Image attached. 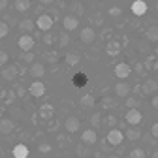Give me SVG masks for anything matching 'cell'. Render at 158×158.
<instances>
[{
    "instance_id": "cell-1",
    "label": "cell",
    "mask_w": 158,
    "mask_h": 158,
    "mask_svg": "<svg viewBox=\"0 0 158 158\" xmlns=\"http://www.w3.org/2000/svg\"><path fill=\"white\" fill-rule=\"evenodd\" d=\"M53 23H55V19L49 13H42V15L38 17V21H36V27L40 30H44V32H49L53 28Z\"/></svg>"
},
{
    "instance_id": "cell-2",
    "label": "cell",
    "mask_w": 158,
    "mask_h": 158,
    "mask_svg": "<svg viewBox=\"0 0 158 158\" xmlns=\"http://www.w3.org/2000/svg\"><path fill=\"white\" fill-rule=\"evenodd\" d=\"M126 123L130 124V126H137V124H141V121H143V115H141V111L137 109V107H132V109H128L126 111Z\"/></svg>"
},
{
    "instance_id": "cell-3",
    "label": "cell",
    "mask_w": 158,
    "mask_h": 158,
    "mask_svg": "<svg viewBox=\"0 0 158 158\" xmlns=\"http://www.w3.org/2000/svg\"><path fill=\"white\" fill-rule=\"evenodd\" d=\"M123 141H124V134L118 130V128H111V130L107 132V143H109V145L118 147Z\"/></svg>"
},
{
    "instance_id": "cell-4",
    "label": "cell",
    "mask_w": 158,
    "mask_h": 158,
    "mask_svg": "<svg viewBox=\"0 0 158 158\" xmlns=\"http://www.w3.org/2000/svg\"><path fill=\"white\" fill-rule=\"evenodd\" d=\"M17 45L21 47V51H32V47H34V38L30 36V34H23L21 38L17 40Z\"/></svg>"
},
{
    "instance_id": "cell-5",
    "label": "cell",
    "mask_w": 158,
    "mask_h": 158,
    "mask_svg": "<svg viewBox=\"0 0 158 158\" xmlns=\"http://www.w3.org/2000/svg\"><path fill=\"white\" fill-rule=\"evenodd\" d=\"M130 10H132V13H134V15L141 17V15H145V13H147L149 6H147V2H145V0H134Z\"/></svg>"
},
{
    "instance_id": "cell-6",
    "label": "cell",
    "mask_w": 158,
    "mask_h": 158,
    "mask_svg": "<svg viewBox=\"0 0 158 158\" xmlns=\"http://www.w3.org/2000/svg\"><path fill=\"white\" fill-rule=\"evenodd\" d=\"M28 92H30L34 98H42V96L45 94V85H44L42 81H38V79H36L34 83H30V87H28Z\"/></svg>"
},
{
    "instance_id": "cell-7",
    "label": "cell",
    "mask_w": 158,
    "mask_h": 158,
    "mask_svg": "<svg viewBox=\"0 0 158 158\" xmlns=\"http://www.w3.org/2000/svg\"><path fill=\"white\" fill-rule=\"evenodd\" d=\"M96 141H98V134H96L94 128H89V130H85V132L81 134V143H85V145H94Z\"/></svg>"
},
{
    "instance_id": "cell-8",
    "label": "cell",
    "mask_w": 158,
    "mask_h": 158,
    "mask_svg": "<svg viewBox=\"0 0 158 158\" xmlns=\"http://www.w3.org/2000/svg\"><path fill=\"white\" fill-rule=\"evenodd\" d=\"M121 49H123V45H121V42H117V40H109V42L106 44V53L109 56H117L118 53H121Z\"/></svg>"
},
{
    "instance_id": "cell-9",
    "label": "cell",
    "mask_w": 158,
    "mask_h": 158,
    "mask_svg": "<svg viewBox=\"0 0 158 158\" xmlns=\"http://www.w3.org/2000/svg\"><path fill=\"white\" fill-rule=\"evenodd\" d=\"M62 25H64V30H66V32H72V30H75V28L79 27V19H77L75 15H66V17L62 19Z\"/></svg>"
},
{
    "instance_id": "cell-10",
    "label": "cell",
    "mask_w": 158,
    "mask_h": 158,
    "mask_svg": "<svg viewBox=\"0 0 158 158\" xmlns=\"http://www.w3.org/2000/svg\"><path fill=\"white\" fill-rule=\"evenodd\" d=\"M130 73H132V68H130L126 62H118V64L115 66V75H117L118 79H126Z\"/></svg>"
},
{
    "instance_id": "cell-11",
    "label": "cell",
    "mask_w": 158,
    "mask_h": 158,
    "mask_svg": "<svg viewBox=\"0 0 158 158\" xmlns=\"http://www.w3.org/2000/svg\"><path fill=\"white\" fill-rule=\"evenodd\" d=\"M11 154H13V158H28L30 151H28V147H27L25 143H17V145L13 147Z\"/></svg>"
},
{
    "instance_id": "cell-12",
    "label": "cell",
    "mask_w": 158,
    "mask_h": 158,
    "mask_svg": "<svg viewBox=\"0 0 158 158\" xmlns=\"http://www.w3.org/2000/svg\"><path fill=\"white\" fill-rule=\"evenodd\" d=\"M53 113H55V107H53L51 104H44L42 107H40V111H38L40 118H44V121H51V118H53Z\"/></svg>"
},
{
    "instance_id": "cell-13",
    "label": "cell",
    "mask_w": 158,
    "mask_h": 158,
    "mask_svg": "<svg viewBox=\"0 0 158 158\" xmlns=\"http://www.w3.org/2000/svg\"><path fill=\"white\" fill-rule=\"evenodd\" d=\"M79 38H81V42H83V44H92V42H94V38H96V32H94V28L85 27V28L81 30V34H79Z\"/></svg>"
},
{
    "instance_id": "cell-14",
    "label": "cell",
    "mask_w": 158,
    "mask_h": 158,
    "mask_svg": "<svg viewBox=\"0 0 158 158\" xmlns=\"http://www.w3.org/2000/svg\"><path fill=\"white\" fill-rule=\"evenodd\" d=\"M13 130H15V124H13L11 118H0V134L10 135Z\"/></svg>"
},
{
    "instance_id": "cell-15",
    "label": "cell",
    "mask_w": 158,
    "mask_h": 158,
    "mask_svg": "<svg viewBox=\"0 0 158 158\" xmlns=\"http://www.w3.org/2000/svg\"><path fill=\"white\" fill-rule=\"evenodd\" d=\"M28 72H30V75H32V77L40 79V77H44V75H45V66H44L42 62H32Z\"/></svg>"
},
{
    "instance_id": "cell-16",
    "label": "cell",
    "mask_w": 158,
    "mask_h": 158,
    "mask_svg": "<svg viewBox=\"0 0 158 158\" xmlns=\"http://www.w3.org/2000/svg\"><path fill=\"white\" fill-rule=\"evenodd\" d=\"M79 126H81V123H79L77 117H68L66 123H64V128H66L70 134H75V132L79 130Z\"/></svg>"
},
{
    "instance_id": "cell-17",
    "label": "cell",
    "mask_w": 158,
    "mask_h": 158,
    "mask_svg": "<svg viewBox=\"0 0 158 158\" xmlns=\"http://www.w3.org/2000/svg\"><path fill=\"white\" fill-rule=\"evenodd\" d=\"M141 90H143V94H156L158 92V83L154 79H147L143 83V87H141Z\"/></svg>"
},
{
    "instance_id": "cell-18",
    "label": "cell",
    "mask_w": 158,
    "mask_h": 158,
    "mask_svg": "<svg viewBox=\"0 0 158 158\" xmlns=\"http://www.w3.org/2000/svg\"><path fill=\"white\" fill-rule=\"evenodd\" d=\"M115 94H117L118 98H128V94H130V85H128V83H117V85H115Z\"/></svg>"
},
{
    "instance_id": "cell-19",
    "label": "cell",
    "mask_w": 158,
    "mask_h": 158,
    "mask_svg": "<svg viewBox=\"0 0 158 158\" xmlns=\"http://www.w3.org/2000/svg\"><path fill=\"white\" fill-rule=\"evenodd\" d=\"M87 81H89V77L83 73V72H79V73H75L73 77H72V83L77 87V89H81V87H85L87 85Z\"/></svg>"
},
{
    "instance_id": "cell-20",
    "label": "cell",
    "mask_w": 158,
    "mask_h": 158,
    "mask_svg": "<svg viewBox=\"0 0 158 158\" xmlns=\"http://www.w3.org/2000/svg\"><path fill=\"white\" fill-rule=\"evenodd\" d=\"M36 23L32 21V19H23V21H19V30H23L25 34H30L34 30Z\"/></svg>"
},
{
    "instance_id": "cell-21",
    "label": "cell",
    "mask_w": 158,
    "mask_h": 158,
    "mask_svg": "<svg viewBox=\"0 0 158 158\" xmlns=\"http://www.w3.org/2000/svg\"><path fill=\"white\" fill-rule=\"evenodd\" d=\"M15 75H17V66H4L2 68V77L6 81H13Z\"/></svg>"
},
{
    "instance_id": "cell-22",
    "label": "cell",
    "mask_w": 158,
    "mask_h": 158,
    "mask_svg": "<svg viewBox=\"0 0 158 158\" xmlns=\"http://www.w3.org/2000/svg\"><path fill=\"white\" fill-rule=\"evenodd\" d=\"M124 137H128L130 141H137L141 137V130L139 128H128L126 134H124Z\"/></svg>"
},
{
    "instance_id": "cell-23",
    "label": "cell",
    "mask_w": 158,
    "mask_h": 158,
    "mask_svg": "<svg viewBox=\"0 0 158 158\" xmlns=\"http://www.w3.org/2000/svg\"><path fill=\"white\" fill-rule=\"evenodd\" d=\"M145 36H147V40H151V42H158V27L156 25L149 27L147 32H145Z\"/></svg>"
},
{
    "instance_id": "cell-24",
    "label": "cell",
    "mask_w": 158,
    "mask_h": 158,
    "mask_svg": "<svg viewBox=\"0 0 158 158\" xmlns=\"http://www.w3.org/2000/svg\"><path fill=\"white\" fill-rule=\"evenodd\" d=\"M15 10L17 11H28L30 10V0H15Z\"/></svg>"
},
{
    "instance_id": "cell-25",
    "label": "cell",
    "mask_w": 158,
    "mask_h": 158,
    "mask_svg": "<svg viewBox=\"0 0 158 158\" xmlns=\"http://www.w3.org/2000/svg\"><path fill=\"white\" fill-rule=\"evenodd\" d=\"M96 104V100H94V96L92 94H85V96H81V106L83 107H92Z\"/></svg>"
},
{
    "instance_id": "cell-26",
    "label": "cell",
    "mask_w": 158,
    "mask_h": 158,
    "mask_svg": "<svg viewBox=\"0 0 158 158\" xmlns=\"http://www.w3.org/2000/svg\"><path fill=\"white\" fill-rule=\"evenodd\" d=\"M64 60H66L68 66H75V64H79V55L77 53H68Z\"/></svg>"
},
{
    "instance_id": "cell-27",
    "label": "cell",
    "mask_w": 158,
    "mask_h": 158,
    "mask_svg": "<svg viewBox=\"0 0 158 158\" xmlns=\"http://www.w3.org/2000/svg\"><path fill=\"white\" fill-rule=\"evenodd\" d=\"M130 158H145V151L139 149V147H135L130 151Z\"/></svg>"
},
{
    "instance_id": "cell-28",
    "label": "cell",
    "mask_w": 158,
    "mask_h": 158,
    "mask_svg": "<svg viewBox=\"0 0 158 158\" xmlns=\"http://www.w3.org/2000/svg\"><path fill=\"white\" fill-rule=\"evenodd\" d=\"M70 44V36H68V32H62L60 36H58V45L60 47H66Z\"/></svg>"
},
{
    "instance_id": "cell-29",
    "label": "cell",
    "mask_w": 158,
    "mask_h": 158,
    "mask_svg": "<svg viewBox=\"0 0 158 158\" xmlns=\"http://www.w3.org/2000/svg\"><path fill=\"white\" fill-rule=\"evenodd\" d=\"M8 32H10V25H8L6 21H0V40L6 38V36H8Z\"/></svg>"
},
{
    "instance_id": "cell-30",
    "label": "cell",
    "mask_w": 158,
    "mask_h": 158,
    "mask_svg": "<svg viewBox=\"0 0 158 158\" xmlns=\"http://www.w3.org/2000/svg\"><path fill=\"white\" fill-rule=\"evenodd\" d=\"M100 123H102L100 113H94V115L90 117V124H92V128H98V126H100Z\"/></svg>"
},
{
    "instance_id": "cell-31",
    "label": "cell",
    "mask_w": 158,
    "mask_h": 158,
    "mask_svg": "<svg viewBox=\"0 0 158 158\" xmlns=\"http://www.w3.org/2000/svg\"><path fill=\"white\" fill-rule=\"evenodd\" d=\"M126 106H128V109H132V107H137V106H139V100H137V98H132V96H128V98H126Z\"/></svg>"
},
{
    "instance_id": "cell-32",
    "label": "cell",
    "mask_w": 158,
    "mask_h": 158,
    "mask_svg": "<svg viewBox=\"0 0 158 158\" xmlns=\"http://www.w3.org/2000/svg\"><path fill=\"white\" fill-rule=\"evenodd\" d=\"M8 58H10V56H8V53L0 49V68H4V66L8 64Z\"/></svg>"
},
{
    "instance_id": "cell-33",
    "label": "cell",
    "mask_w": 158,
    "mask_h": 158,
    "mask_svg": "<svg viewBox=\"0 0 158 158\" xmlns=\"http://www.w3.org/2000/svg\"><path fill=\"white\" fill-rule=\"evenodd\" d=\"M72 11H73L75 17H77V15H83V6H81V4H73V6H72Z\"/></svg>"
},
{
    "instance_id": "cell-34",
    "label": "cell",
    "mask_w": 158,
    "mask_h": 158,
    "mask_svg": "<svg viewBox=\"0 0 158 158\" xmlns=\"http://www.w3.org/2000/svg\"><path fill=\"white\" fill-rule=\"evenodd\" d=\"M87 154H89V151H87L85 143H81V145H77V156H87Z\"/></svg>"
},
{
    "instance_id": "cell-35",
    "label": "cell",
    "mask_w": 158,
    "mask_h": 158,
    "mask_svg": "<svg viewBox=\"0 0 158 158\" xmlns=\"http://www.w3.org/2000/svg\"><path fill=\"white\" fill-rule=\"evenodd\" d=\"M111 17H118V15H121L123 13V10L121 8H117V6H113V8H109V11H107Z\"/></svg>"
},
{
    "instance_id": "cell-36",
    "label": "cell",
    "mask_w": 158,
    "mask_h": 158,
    "mask_svg": "<svg viewBox=\"0 0 158 158\" xmlns=\"http://www.w3.org/2000/svg\"><path fill=\"white\" fill-rule=\"evenodd\" d=\"M23 60L25 62H34V53H30V51H27V53H23Z\"/></svg>"
},
{
    "instance_id": "cell-37",
    "label": "cell",
    "mask_w": 158,
    "mask_h": 158,
    "mask_svg": "<svg viewBox=\"0 0 158 158\" xmlns=\"http://www.w3.org/2000/svg\"><path fill=\"white\" fill-rule=\"evenodd\" d=\"M38 151L44 152V154H47V152H51V145H49V143H42V145L38 147Z\"/></svg>"
},
{
    "instance_id": "cell-38",
    "label": "cell",
    "mask_w": 158,
    "mask_h": 158,
    "mask_svg": "<svg viewBox=\"0 0 158 158\" xmlns=\"http://www.w3.org/2000/svg\"><path fill=\"white\" fill-rule=\"evenodd\" d=\"M13 90H15V94H17L19 98H23V96H25V89H23V85H15Z\"/></svg>"
},
{
    "instance_id": "cell-39",
    "label": "cell",
    "mask_w": 158,
    "mask_h": 158,
    "mask_svg": "<svg viewBox=\"0 0 158 158\" xmlns=\"http://www.w3.org/2000/svg\"><path fill=\"white\" fill-rule=\"evenodd\" d=\"M151 134H152L154 139H158V123H154V124L151 126Z\"/></svg>"
},
{
    "instance_id": "cell-40",
    "label": "cell",
    "mask_w": 158,
    "mask_h": 158,
    "mask_svg": "<svg viewBox=\"0 0 158 158\" xmlns=\"http://www.w3.org/2000/svg\"><path fill=\"white\" fill-rule=\"evenodd\" d=\"M106 123H107V126H111V128H113V126H115V124H117V118H115V117H113V115H109V117H107V118H106Z\"/></svg>"
},
{
    "instance_id": "cell-41",
    "label": "cell",
    "mask_w": 158,
    "mask_h": 158,
    "mask_svg": "<svg viewBox=\"0 0 158 158\" xmlns=\"http://www.w3.org/2000/svg\"><path fill=\"white\" fill-rule=\"evenodd\" d=\"M151 106H152L154 109H158V92L152 96V100H151Z\"/></svg>"
},
{
    "instance_id": "cell-42",
    "label": "cell",
    "mask_w": 158,
    "mask_h": 158,
    "mask_svg": "<svg viewBox=\"0 0 158 158\" xmlns=\"http://www.w3.org/2000/svg\"><path fill=\"white\" fill-rule=\"evenodd\" d=\"M135 72H137V73H143V72H145V66H143L141 62H137V64H135Z\"/></svg>"
},
{
    "instance_id": "cell-43",
    "label": "cell",
    "mask_w": 158,
    "mask_h": 158,
    "mask_svg": "<svg viewBox=\"0 0 158 158\" xmlns=\"http://www.w3.org/2000/svg\"><path fill=\"white\" fill-rule=\"evenodd\" d=\"M44 42H45L47 45H51V44H53V36H51V34H45V36H44Z\"/></svg>"
},
{
    "instance_id": "cell-44",
    "label": "cell",
    "mask_w": 158,
    "mask_h": 158,
    "mask_svg": "<svg viewBox=\"0 0 158 158\" xmlns=\"http://www.w3.org/2000/svg\"><path fill=\"white\" fill-rule=\"evenodd\" d=\"M113 106H115V104L109 100V98H106V100H104V107H113Z\"/></svg>"
},
{
    "instance_id": "cell-45",
    "label": "cell",
    "mask_w": 158,
    "mask_h": 158,
    "mask_svg": "<svg viewBox=\"0 0 158 158\" xmlns=\"http://www.w3.org/2000/svg\"><path fill=\"white\" fill-rule=\"evenodd\" d=\"M8 8V0H0V10H6Z\"/></svg>"
},
{
    "instance_id": "cell-46",
    "label": "cell",
    "mask_w": 158,
    "mask_h": 158,
    "mask_svg": "<svg viewBox=\"0 0 158 158\" xmlns=\"http://www.w3.org/2000/svg\"><path fill=\"white\" fill-rule=\"evenodd\" d=\"M47 56H49V60H51V62H55V58H56V55H55V53H49Z\"/></svg>"
},
{
    "instance_id": "cell-47",
    "label": "cell",
    "mask_w": 158,
    "mask_h": 158,
    "mask_svg": "<svg viewBox=\"0 0 158 158\" xmlns=\"http://www.w3.org/2000/svg\"><path fill=\"white\" fill-rule=\"evenodd\" d=\"M42 4H45V6H49V4H53V0H40Z\"/></svg>"
},
{
    "instance_id": "cell-48",
    "label": "cell",
    "mask_w": 158,
    "mask_h": 158,
    "mask_svg": "<svg viewBox=\"0 0 158 158\" xmlns=\"http://www.w3.org/2000/svg\"><path fill=\"white\" fill-rule=\"evenodd\" d=\"M152 158H158V151H154V152H152Z\"/></svg>"
},
{
    "instance_id": "cell-49",
    "label": "cell",
    "mask_w": 158,
    "mask_h": 158,
    "mask_svg": "<svg viewBox=\"0 0 158 158\" xmlns=\"http://www.w3.org/2000/svg\"><path fill=\"white\" fill-rule=\"evenodd\" d=\"M107 158H121V156H117V154H111V156H107Z\"/></svg>"
},
{
    "instance_id": "cell-50",
    "label": "cell",
    "mask_w": 158,
    "mask_h": 158,
    "mask_svg": "<svg viewBox=\"0 0 158 158\" xmlns=\"http://www.w3.org/2000/svg\"><path fill=\"white\" fill-rule=\"evenodd\" d=\"M2 94H4V89H2V87H0V96H2Z\"/></svg>"
}]
</instances>
